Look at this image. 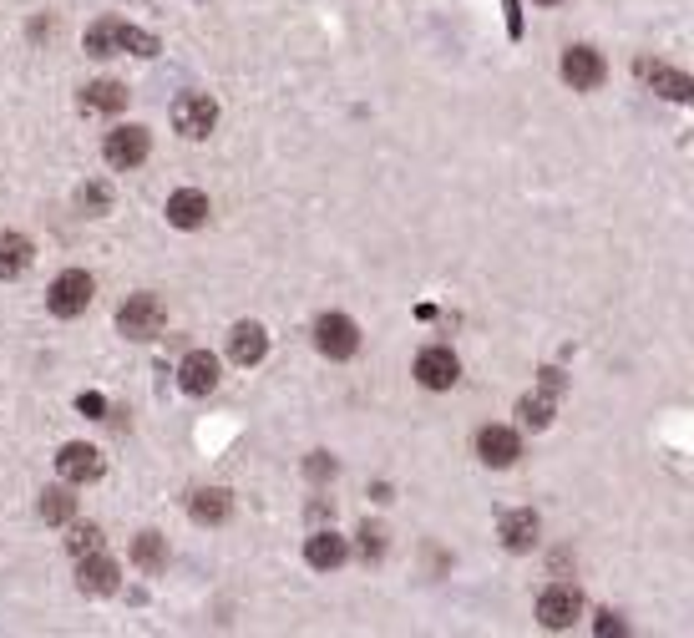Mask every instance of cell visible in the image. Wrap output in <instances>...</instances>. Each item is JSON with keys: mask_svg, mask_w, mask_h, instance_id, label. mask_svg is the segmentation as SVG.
I'll list each match as a JSON object with an SVG mask.
<instances>
[{"mask_svg": "<svg viewBox=\"0 0 694 638\" xmlns=\"http://www.w3.org/2000/svg\"><path fill=\"white\" fill-rule=\"evenodd\" d=\"M76 583H82V593H112L117 588V563L102 552H87V557H76Z\"/></svg>", "mask_w": 694, "mask_h": 638, "instance_id": "cell-14", "label": "cell"}, {"mask_svg": "<svg viewBox=\"0 0 694 638\" xmlns=\"http://www.w3.org/2000/svg\"><path fill=\"white\" fill-rule=\"evenodd\" d=\"M163 299L158 294H132L122 309H117V330L127 335V340H152L163 330Z\"/></svg>", "mask_w": 694, "mask_h": 638, "instance_id": "cell-2", "label": "cell"}, {"mask_svg": "<svg viewBox=\"0 0 694 638\" xmlns=\"http://www.w3.org/2000/svg\"><path fill=\"white\" fill-rule=\"evenodd\" d=\"M360 547H365V557H380V552H385V532H380V527H365V532H360Z\"/></svg>", "mask_w": 694, "mask_h": 638, "instance_id": "cell-29", "label": "cell"}, {"mask_svg": "<svg viewBox=\"0 0 694 638\" xmlns=\"http://www.w3.org/2000/svg\"><path fill=\"white\" fill-rule=\"evenodd\" d=\"M76 411H82V416H102L107 401H102V395H82V401H76Z\"/></svg>", "mask_w": 694, "mask_h": 638, "instance_id": "cell-30", "label": "cell"}, {"mask_svg": "<svg viewBox=\"0 0 694 638\" xmlns=\"http://www.w3.org/2000/svg\"><path fill=\"white\" fill-rule=\"evenodd\" d=\"M304 557H310V568L335 573V568H345L350 547H345V537H340V532H315L310 542H304Z\"/></svg>", "mask_w": 694, "mask_h": 638, "instance_id": "cell-13", "label": "cell"}, {"mask_svg": "<svg viewBox=\"0 0 694 638\" xmlns=\"http://www.w3.org/2000/svg\"><path fill=\"white\" fill-rule=\"evenodd\" d=\"M416 380H421L426 390H451V385L461 380V365H456V355H451L446 345H431V350L416 355Z\"/></svg>", "mask_w": 694, "mask_h": 638, "instance_id": "cell-9", "label": "cell"}, {"mask_svg": "<svg viewBox=\"0 0 694 638\" xmlns=\"http://www.w3.org/2000/svg\"><path fill=\"white\" fill-rule=\"evenodd\" d=\"M66 547H71V557H87V552H102V527H71V537H66Z\"/></svg>", "mask_w": 694, "mask_h": 638, "instance_id": "cell-25", "label": "cell"}, {"mask_svg": "<svg viewBox=\"0 0 694 638\" xmlns=\"http://www.w3.org/2000/svg\"><path fill=\"white\" fill-rule=\"evenodd\" d=\"M127 107V87L122 82H92L82 92V112H122Z\"/></svg>", "mask_w": 694, "mask_h": 638, "instance_id": "cell-19", "label": "cell"}, {"mask_svg": "<svg viewBox=\"0 0 694 638\" xmlns=\"http://www.w3.org/2000/svg\"><path fill=\"white\" fill-rule=\"evenodd\" d=\"M193 522H203V527H218L223 517H228V492L223 487H208V492H193Z\"/></svg>", "mask_w": 694, "mask_h": 638, "instance_id": "cell-20", "label": "cell"}, {"mask_svg": "<svg viewBox=\"0 0 694 638\" xmlns=\"http://www.w3.org/2000/svg\"><path fill=\"white\" fill-rule=\"evenodd\" d=\"M537 542V517L532 512H507L502 517V547L507 552H527Z\"/></svg>", "mask_w": 694, "mask_h": 638, "instance_id": "cell-18", "label": "cell"}, {"mask_svg": "<svg viewBox=\"0 0 694 638\" xmlns=\"http://www.w3.org/2000/svg\"><path fill=\"white\" fill-rule=\"evenodd\" d=\"M264 350H269L264 325H234V335H228V355H234L239 365H259Z\"/></svg>", "mask_w": 694, "mask_h": 638, "instance_id": "cell-16", "label": "cell"}, {"mask_svg": "<svg viewBox=\"0 0 694 638\" xmlns=\"http://www.w3.org/2000/svg\"><path fill=\"white\" fill-rule=\"evenodd\" d=\"M102 152H107V163H112L117 173L142 168V163H147V152H152L147 127H112V132H107V142H102Z\"/></svg>", "mask_w": 694, "mask_h": 638, "instance_id": "cell-3", "label": "cell"}, {"mask_svg": "<svg viewBox=\"0 0 694 638\" xmlns=\"http://www.w3.org/2000/svg\"><path fill=\"white\" fill-rule=\"evenodd\" d=\"M31 269V238L21 233H0V279H16Z\"/></svg>", "mask_w": 694, "mask_h": 638, "instance_id": "cell-17", "label": "cell"}, {"mask_svg": "<svg viewBox=\"0 0 694 638\" xmlns=\"http://www.w3.org/2000/svg\"><path fill=\"white\" fill-rule=\"evenodd\" d=\"M56 471H61V482L87 487V482H97V476H102V451L87 446V441H66L61 456H56Z\"/></svg>", "mask_w": 694, "mask_h": 638, "instance_id": "cell-6", "label": "cell"}, {"mask_svg": "<svg viewBox=\"0 0 694 638\" xmlns=\"http://www.w3.org/2000/svg\"><path fill=\"white\" fill-rule=\"evenodd\" d=\"M71 512H76V497H71L66 487L41 492V517H46V522H71Z\"/></svg>", "mask_w": 694, "mask_h": 638, "instance_id": "cell-23", "label": "cell"}, {"mask_svg": "<svg viewBox=\"0 0 694 638\" xmlns=\"http://www.w3.org/2000/svg\"><path fill=\"white\" fill-rule=\"evenodd\" d=\"M132 557H137L142 573H163V568H168V547H163L158 532H142V537L132 542Z\"/></svg>", "mask_w": 694, "mask_h": 638, "instance_id": "cell-21", "label": "cell"}, {"mask_svg": "<svg viewBox=\"0 0 694 638\" xmlns=\"http://www.w3.org/2000/svg\"><path fill=\"white\" fill-rule=\"evenodd\" d=\"M122 51H132V56H158V36L137 31V26H122Z\"/></svg>", "mask_w": 694, "mask_h": 638, "instance_id": "cell-26", "label": "cell"}, {"mask_svg": "<svg viewBox=\"0 0 694 638\" xmlns=\"http://www.w3.org/2000/svg\"><path fill=\"white\" fill-rule=\"evenodd\" d=\"M517 416H522L527 426H548V421H553V395H527V401L517 406Z\"/></svg>", "mask_w": 694, "mask_h": 638, "instance_id": "cell-24", "label": "cell"}, {"mask_svg": "<svg viewBox=\"0 0 694 638\" xmlns=\"http://www.w3.org/2000/svg\"><path fill=\"white\" fill-rule=\"evenodd\" d=\"M639 76L659 92V97H669V102H689L694 97V82L684 71H674V66H664V61H639Z\"/></svg>", "mask_w": 694, "mask_h": 638, "instance_id": "cell-11", "label": "cell"}, {"mask_svg": "<svg viewBox=\"0 0 694 638\" xmlns=\"http://www.w3.org/2000/svg\"><path fill=\"white\" fill-rule=\"evenodd\" d=\"M178 385H183L188 395H208V390L218 385V360H213L208 350L183 355V365H178Z\"/></svg>", "mask_w": 694, "mask_h": 638, "instance_id": "cell-12", "label": "cell"}, {"mask_svg": "<svg viewBox=\"0 0 694 638\" xmlns=\"http://www.w3.org/2000/svg\"><path fill=\"white\" fill-rule=\"evenodd\" d=\"M168 223L173 228H203L208 223V193H198V188L173 193L168 198Z\"/></svg>", "mask_w": 694, "mask_h": 638, "instance_id": "cell-15", "label": "cell"}, {"mask_svg": "<svg viewBox=\"0 0 694 638\" xmlns=\"http://www.w3.org/2000/svg\"><path fill=\"white\" fill-rule=\"evenodd\" d=\"M477 456H482L487 466H512V461L522 456V441H517V431H507V426H482V431H477Z\"/></svg>", "mask_w": 694, "mask_h": 638, "instance_id": "cell-10", "label": "cell"}, {"mask_svg": "<svg viewBox=\"0 0 694 638\" xmlns=\"http://www.w3.org/2000/svg\"><path fill=\"white\" fill-rule=\"evenodd\" d=\"M92 294H97V284H92V274H87V269H66V274L51 284L46 304H51V314H56V319H76V314H87Z\"/></svg>", "mask_w": 694, "mask_h": 638, "instance_id": "cell-1", "label": "cell"}, {"mask_svg": "<svg viewBox=\"0 0 694 638\" xmlns=\"http://www.w3.org/2000/svg\"><path fill=\"white\" fill-rule=\"evenodd\" d=\"M122 26H127V21H97V26L87 31V51H92V56H117V51H122Z\"/></svg>", "mask_w": 694, "mask_h": 638, "instance_id": "cell-22", "label": "cell"}, {"mask_svg": "<svg viewBox=\"0 0 694 638\" xmlns=\"http://www.w3.org/2000/svg\"><path fill=\"white\" fill-rule=\"evenodd\" d=\"M532 6H558V0H532Z\"/></svg>", "mask_w": 694, "mask_h": 638, "instance_id": "cell-31", "label": "cell"}, {"mask_svg": "<svg viewBox=\"0 0 694 638\" xmlns=\"http://www.w3.org/2000/svg\"><path fill=\"white\" fill-rule=\"evenodd\" d=\"M583 613V598H578V588H568V583H553L543 598H537V618H543V628H573V618Z\"/></svg>", "mask_w": 694, "mask_h": 638, "instance_id": "cell-8", "label": "cell"}, {"mask_svg": "<svg viewBox=\"0 0 694 638\" xmlns=\"http://www.w3.org/2000/svg\"><path fill=\"white\" fill-rule=\"evenodd\" d=\"M315 345H320V355H330V360H350V355L360 350L355 319H350V314H320V319H315Z\"/></svg>", "mask_w": 694, "mask_h": 638, "instance_id": "cell-4", "label": "cell"}, {"mask_svg": "<svg viewBox=\"0 0 694 638\" xmlns=\"http://www.w3.org/2000/svg\"><path fill=\"white\" fill-rule=\"evenodd\" d=\"M304 471H310L315 482H325V476H335V456H330V451H315L310 461H304Z\"/></svg>", "mask_w": 694, "mask_h": 638, "instance_id": "cell-27", "label": "cell"}, {"mask_svg": "<svg viewBox=\"0 0 694 638\" xmlns=\"http://www.w3.org/2000/svg\"><path fill=\"white\" fill-rule=\"evenodd\" d=\"M82 208H87V213H102V208H107V188H102V183L82 188Z\"/></svg>", "mask_w": 694, "mask_h": 638, "instance_id": "cell-28", "label": "cell"}, {"mask_svg": "<svg viewBox=\"0 0 694 638\" xmlns=\"http://www.w3.org/2000/svg\"><path fill=\"white\" fill-rule=\"evenodd\" d=\"M213 122H218V107H213V97H208V92H188V97H178V102H173V127H178L188 142L208 137V132H213Z\"/></svg>", "mask_w": 694, "mask_h": 638, "instance_id": "cell-5", "label": "cell"}, {"mask_svg": "<svg viewBox=\"0 0 694 638\" xmlns=\"http://www.w3.org/2000/svg\"><path fill=\"white\" fill-rule=\"evenodd\" d=\"M603 76H608V66H603V56H598L593 46H568V51H563V82H568L573 92L603 87Z\"/></svg>", "mask_w": 694, "mask_h": 638, "instance_id": "cell-7", "label": "cell"}]
</instances>
